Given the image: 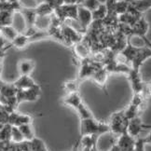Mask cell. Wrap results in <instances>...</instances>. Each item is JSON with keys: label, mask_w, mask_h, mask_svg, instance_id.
I'll list each match as a JSON object with an SVG mask.
<instances>
[{"label": "cell", "mask_w": 151, "mask_h": 151, "mask_svg": "<svg viewBox=\"0 0 151 151\" xmlns=\"http://www.w3.org/2000/svg\"><path fill=\"white\" fill-rule=\"evenodd\" d=\"M120 52L125 57L127 65H130V67L132 70L137 72H139V68H140L143 62L151 56V50L147 46L144 48L134 47L130 41L128 42L126 48Z\"/></svg>", "instance_id": "6da1fadb"}, {"label": "cell", "mask_w": 151, "mask_h": 151, "mask_svg": "<svg viewBox=\"0 0 151 151\" xmlns=\"http://www.w3.org/2000/svg\"><path fill=\"white\" fill-rule=\"evenodd\" d=\"M110 132L108 124H104L98 121L92 117L90 119L80 120V135L79 137L86 135H97L100 136L106 132Z\"/></svg>", "instance_id": "7a4b0ae2"}, {"label": "cell", "mask_w": 151, "mask_h": 151, "mask_svg": "<svg viewBox=\"0 0 151 151\" xmlns=\"http://www.w3.org/2000/svg\"><path fill=\"white\" fill-rule=\"evenodd\" d=\"M130 123V119H128L125 116L124 110H121L119 112L114 113L110 118L109 128L110 132L114 134L121 135L122 133L128 132V126Z\"/></svg>", "instance_id": "3957f363"}, {"label": "cell", "mask_w": 151, "mask_h": 151, "mask_svg": "<svg viewBox=\"0 0 151 151\" xmlns=\"http://www.w3.org/2000/svg\"><path fill=\"white\" fill-rule=\"evenodd\" d=\"M40 93H41V88L37 84L30 89L17 90V99L19 104L22 102H35L39 98Z\"/></svg>", "instance_id": "277c9868"}, {"label": "cell", "mask_w": 151, "mask_h": 151, "mask_svg": "<svg viewBox=\"0 0 151 151\" xmlns=\"http://www.w3.org/2000/svg\"><path fill=\"white\" fill-rule=\"evenodd\" d=\"M92 14L91 11L89 9H87L86 8L82 7L81 5H78V22L80 24V26L82 27V29L87 32L89 26L92 22Z\"/></svg>", "instance_id": "5b68a950"}, {"label": "cell", "mask_w": 151, "mask_h": 151, "mask_svg": "<svg viewBox=\"0 0 151 151\" xmlns=\"http://www.w3.org/2000/svg\"><path fill=\"white\" fill-rule=\"evenodd\" d=\"M32 121H33V119H32V116L30 115L22 114L17 111H13L9 114V124H10L11 126L20 127L24 124H30L32 123Z\"/></svg>", "instance_id": "8992f818"}, {"label": "cell", "mask_w": 151, "mask_h": 151, "mask_svg": "<svg viewBox=\"0 0 151 151\" xmlns=\"http://www.w3.org/2000/svg\"><path fill=\"white\" fill-rule=\"evenodd\" d=\"M145 129H147V125L142 122L139 116L130 120L129 126H128V133L133 138H138L141 132Z\"/></svg>", "instance_id": "52a82bcc"}, {"label": "cell", "mask_w": 151, "mask_h": 151, "mask_svg": "<svg viewBox=\"0 0 151 151\" xmlns=\"http://www.w3.org/2000/svg\"><path fill=\"white\" fill-rule=\"evenodd\" d=\"M147 30H148V24L143 16L142 18H140L137 21V22L132 27H130V39L132 36L139 37H146Z\"/></svg>", "instance_id": "ba28073f"}, {"label": "cell", "mask_w": 151, "mask_h": 151, "mask_svg": "<svg viewBox=\"0 0 151 151\" xmlns=\"http://www.w3.org/2000/svg\"><path fill=\"white\" fill-rule=\"evenodd\" d=\"M135 138H133L131 136L128 132L122 133L121 135H119V140L117 141V144L120 151H129L130 149L133 148L135 146Z\"/></svg>", "instance_id": "9c48e42d"}, {"label": "cell", "mask_w": 151, "mask_h": 151, "mask_svg": "<svg viewBox=\"0 0 151 151\" xmlns=\"http://www.w3.org/2000/svg\"><path fill=\"white\" fill-rule=\"evenodd\" d=\"M35 68H36V63L31 59H22L18 63L20 76H31Z\"/></svg>", "instance_id": "30bf717a"}, {"label": "cell", "mask_w": 151, "mask_h": 151, "mask_svg": "<svg viewBox=\"0 0 151 151\" xmlns=\"http://www.w3.org/2000/svg\"><path fill=\"white\" fill-rule=\"evenodd\" d=\"M13 84L17 90H26L37 85L36 81L31 78V76H20V78Z\"/></svg>", "instance_id": "8fae6325"}, {"label": "cell", "mask_w": 151, "mask_h": 151, "mask_svg": "<svg viewBox=\"0 0 151 151\" xmlns=\"http://www.w3.org/2000/svg\"><path fill=\"white\" fill-rule=\"evenodd\" d=\"M83 101L81 99V97L78 92H73V93L65 94V97L63 99V104H65L67 106L73 107L75 109H77L80 104H82Z\"/></svg>", "instance_id": "7c38bea8"}, {"label": "cell", "mask_w": 151, "mask_h": 151, "mask_svg": "<svg viewBox=\"0 0 151 151\" xmlns=\"http://www.w3.org/2000/svg\"><path fill=\"white\" fill-rule=\"evenodd\" d=\"M128 1L131 7L141 14L151 9V0H128Z\"/></svg>", "instance_id": "4fadbf2b"}, {"label": "cell", "mask_w": 151, "mask_h": 151, "mask_svg": "<svg viewBox=\"0 0 151 151\" xmlns=\"http://www.w3.org/2000/svg\"><path fill=\"white\" fill-rule=\"evenodd\" d=\"M30 39H29V37H27L25 34L24 33H20L18 36L15 37V39L12 42L9 43V47H15L16 49H24L27 46L30 44Z\"/></svg>", "instance_id": "5bb4252c"}, {"label": "cell", "mask_w": 151, "mask_h": 151, "mask_svg": "<svg viewBox=\"0 0 151 151\" xmlns=\"http://www.w3.org/2000/svg\"><path fill=\"white\" fill-rule=\"evenodd\" d=\"M1 34L5 40H7V41L11 43L20 33L17 31V29L13 25H7V26H1Z\"/></svg>", "instance_id": "9a60e30c"}, {"label": "cell", "mask_w": 151, "mask_h": 151, "mask_svg": "<svg viewBox=\"0 0 151 151\" xmlns=\"http://www.w3.org/2000/svg\"><path fill=\"white\" fill-rule=\"evenodd\" d=\"M19 129H20L22 134V136H24L25 141L29 142L36 137V134H35V130H34V127H33L32 123L22 125L19 127Z\"/></svg>", "instance_id": "2e32d148"}, {"label": "cell", "mask_w": 151, "mask_h": 151, "mask_svg": "<svg viewBox=\"0 0 151 151\" xmlns=\"http://www.w3.org/2000/svg\"><path fill=\"white\" fill-rule=\"evenodd\" d=\"M29 147L31 151H47V147L43 140L40 138L35 137L33 140L29 141Z\"/></svg>", "instance_id": "e0dca14e"}, {"label": "cell", "mask_w": 151, "mask_h": 151, "mask_svg": "<svg viewBox=\"0 0 151 151\" xmlns=\"http://www.w3.org/2000/svg\"><path fill=\"white\" fill-rule=\"evenodd\" d=\"M93 21H103L107 15V9L106 4H101L99 8L91 12Z\"/></svg>", "instance_id": "ac0fdd59"}, {"label": "cell", "mask_w": 151, "mask_h": 151, "mask_svg": "<svg viewBox=\"0 0 151 151\" xmlns=\"http://www.w3.org/2000/svg\"><path fill=\"white\" fill-rule=\"evenodd\" d=\"M11 128L10 124H5L0 129V142H11Z\"/></svg>", "instance_id": "d6986e66"}, {"label": "cell", "mask_w": 151, "mask_h": 151, "mask_svg": "<svg viewBox=\"0 0 151 151\" xmlns=\"http://www.w3.org/2000/svg\"><path fill=\"white\" fill-rule=\"evenodd\" d=\"M10 141L12 143L15 144H20L24 142V138L22 136V132L19 129V127H16V126H12L11 128V138H10Z\"/></svg>", "instance_id": "ffe728a7"}, {"label": "cell", "mask_w": 151, "mask_h": 151, "mask_svg": "<svg viewBox=\"0 0 151 151\" xmlns=\"http://www.w3.org/2000/svg\"><path fill=\"white\" fill-rule=\"evenodd\" d=\"M78 112V115L79 116L80 118V120L81 119H90V118H92V114L91 112L89 110V108L86 106V104L84 103L80 104L78 107L76 109Z\"/></svg>", "instance_id": "44dd1931"}, {"label": "cell", "mask_w": 151, "mask_h": 151, "mask_svg": "<svg viewBox=\"0 0 151 151\" xmlns=\"http://www.w3.org/2000/svg\"><path fill=\"white\" fill-rule=\"evenodd\" d=\"M63 90L65 91V94L73 93V92L78 91V81H67L63 85Z\"/></svg>", "instance_id": "7402d4cb"}, {"label": "cell", "mask_w": 151, "mask_h": 151, "mask_svg": "<svg viewBox=\"0 0 151 151\" xmlns=\"http://www.w3.org/2000/svg\"><path fill=\"white\" fill-rule=\"evenodd\" d=\"M10 112L3 104H0V125L9 124V118Z\"/></svg>", "instance_id": "603a6c76"}, {"label": "cell", "mask_w": 151, "mask_h": 151, "mask_svg": "<svg viewBox=\"0 0 151 151\" xmlns=\"http://www.w3.org/2000/svg\"><path fill=\"white\" fill-rule=\"evenodd\" d=\"M100 5L101 4L99 3L98 0H84L82 4H81L82 7L86 8L87 9H89L90 11H91V12L99 8Z\"/></svg>", "instance_id": "cb8c5ba5"}, {"label": "cell", "mask_w": 151, "mask_h": 151, "mask_svg": "<svg viewBox=\"0 0 151 151\" xmlns=\"http://www.w3.org/2000/svg\"><path fill=\"white\" fill-rule=\"evenodd\" d=\"M142 39H143L144 43L147 45V48H149V50H151V42L149 41V40H148L146 37H142Z\"/></svg>", "instance_id": "d4e9b609"}, {"label": "cell", "mask_w": 151, "mask_h": 151, "mask_svg": "<svg viewBox=\"0 0 151 151\" xmlns=\"http://www.w3.org/2000/svg\"><path fill=\"white\" fill-rule=\"evenodd\" d=\"M143 140H144L145 144H151V133H150L148 136L143 138Z\"/></svg>", "instance_id": "484cf974"}, {"label": "cell", "mask_w": 151, "mask_h": 151, "mask_svg": "<svg viewBox=\"0 0 151 151\" xmlns=\"http://www.w3.org/2000/svg\"><path fill=\"white\" fill-rule=\"evenodd\" d=\"M98 1H99L100 4H106L107 0H98Z\"/></svg>", "instance_id": "4316f807"}, {"label": "cell", "mask_w": 151, "mask_h": 151, "mask_svg": "<svg viewBox=\"0 0 151 151\" xmlns=\"http://www.w3.org/2000/svg\"><path fill=\"white\" fill-rule=\"evenodd\" d=\"M91 151H98V149H97V147H94V148H92Z\"/></svg>", "instance_id": "83f0119b"}, {"label": "cell", "mask_w": 151, "mask_h": 151, "mask_svg": "<svg viewBox=\"0 0 151 151\" xmlns=\"http://www.w3.org/2000/svg\"><path fill=\"white\" fill-rule=\"evenodd\" d=\"M47 151H49V150H47Z\"/></svg>", "instance_id": "f1b7e54d"}]
</instances>
